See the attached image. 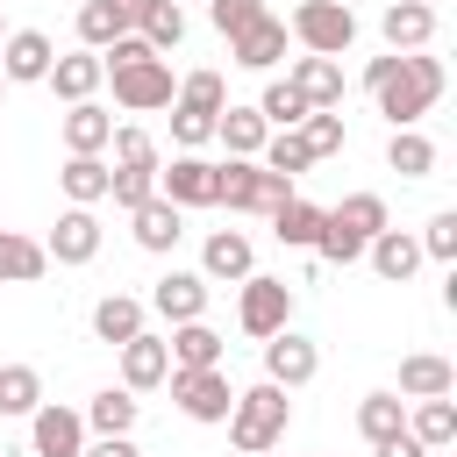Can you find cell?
Here are the masks:
<instances>
[{
	"mask_svg": "<svg viewBox=\"0 0 457 457\" xmlns=\"http://www.w3.org/2000/svg\"><path fill=\"white\" fill-rule=\"evenodd\" d=\"M286 36L307 57H343L357 43V14H350V0H300L293 21H286Z\"/></svg>",
	"mask_w": 457,
	"mask_h": 457,
	"instance_id": "3957f363",
	"label": "cell"
},
{
	"mask_svg": "<svg viewBox=\"0 0 457 457\" xmlns=\"http://www.w3.org/2000/svg\"><path fill=\"white\" fill-rule=\"evenodd\" d=\"M129 29L164 57V50L186 43V7H179V0H136V7H129Z\"/></svg>",
	"mask_w": 457,
	"mask_h": 457,
	"instance_id": "603a6c76",
	"label": "cell"
},
{
	"mask_svg": "<svg viewBox=\"0 0 457 457\" xmlns=\"http://www.w3.org/2000/svg\"><path fill=\"white\" fill-rule=\"evenodd\" d=\"M29 450H36V457H79V450H86V421H79V407L43 400V407L29 414Z\"/></svg>",
	"mask_w": 457,
	"mask_h": 457,
	"instance_id": "7c38bea8",
	"label": "cell"
},
{
	"mask_svg": "<svg viewBox=\"0 0 457 457\" xmlns=\"http://www.w3.org/2000/svg\"><path fill=\"white\" fill-rule=\"evenodd\" d=\"M214 136L228 143V157H257L271 129H264V114H257V107H236V100H228V107L214 114Z\"/></svg>",
	"mask_w": 457,
	"mask_h": 457,
	"instance_id": "4dcf8cb0",
	"label": "cell"
},
{
	"mask_svg": "<svg viewBox=\"0 0 457 457\" xmlns=\"http://www.w3.org/2000/svg\"><path fill=\"white\" fill-rule=\"evenodd\" d=\"M364 264H371L386 286H407V278L421 271V243H414L407 228H378V236L364 243Z\"/></svg>",
	"mask_w": 457,
	"mask_h": 457,
	"instance_id": "ffe728a7",
	"label": "cell"
},
{
	"mask_svg": "<svg viewBox=\"0 0 457 457\" xmlns=\"http://www.w3.org/2000/svg\"><path fill=\"white\" fill-rule=\"evenodd\" d=\"M43 271H50L43 243H36V236H21V228H0V286H36Z\"/></svg>",
	"mask_w": 457,
	"mask_h": 457,
	"instance_id": "f1b7e54d",
	"label": "cell"
},
{
	"mask_svg": "<svg viewBox=\"0 0 457 457\" xmlns=\"http://www.w3.org/2000/svg\"><path fill=\"white\" fill-rule=\"evenodd\" d=\"M214 193H221V164H207L200 150H179L171 164H157V200H171L179 214L186 207H214Z\"/></svg>",
	"mask_w": 457,
	"mask_h": 457,
	"instance_id": "8992f818",
	"label": "cell"
},
{
	"mask_svg": "<svg viewBox=\"0 0 457 457\" xmlns=\"http://www.w3.org/2000/svg\"><path fill=\"white\" fill-rule=\"evenodd\" d=\"M250 271H257V250H250L243 228H214V236L200 243V278H207V286H214V278H221V286H243Z\"/></svg>",
	"mask_w": 457,
	"mask_h": 457,
	"instance_id": "4fadbf2b",
	"label": "cell"
},
{
	"mask_svg": "<svg viewBox=\"0 0 457 457\" xmlns=\"http://www.w3.org/2000/svg\"><path fill=\"white\" fill-rule=\"evenodd\" d=\"M236 321H243V336L271 343L278 328H293V286L271 278V271H250V278L236 286Z\"/></svg>",
	"mask_w": 457,
	"mask_h": 457,
	"instance_id": "5b68a950",
	"label": "cell"
},
{
	"mask_svg": "<svg viewBox=\"0 0 457 457\" xmlns=\"http://www.w3.org/2000/svg\"><path fill=\"white\" fill-rule=\"evenodd\" d=\"M121 7H136V0H121Z\"/></svg>",
	"mask_w": 457,
	"mask_h": 457,
	"instance_id": "681fc988",
	"label": "cell"
},
{
	"mask_svg": "<svg viewBox=\"0 0 457 457\" xmlns=\"http://www.w3.org/2000/svg\"><path fill=\"white\" fill-rule=\"evenodd\" d=\"M164 378H171V350H164V336H150V328L129 336V343H121V386H129V393H157Z\"/></svg>",
	"mask_w": 457,
	"mask_h": 457,
	"instance_id": "2e32d148",
	"label": "cell"
},
{
	"mask_svg": "<svg viewBox=\"0 0 457 457\" xmlns=\"http://www.w3.org/2000/svg\"><path fill=\"white\" fill-rule=\"evenodd\" d=\"M107 200H114L121 214H136L143 200H157V171H114V164H107Z\"/></svg>",
	"mask_w": 457,
	"mask_h": 457,
	"instance_id": "60d3db41",
	"label": "cell"
},
{
	"mask_svg": "<svg viewBox=\"0 0 457 457\" xmlns=\"http://www.w3.org/2000/svg\"><path fill=\"white\" fill-rule=\"evenodd\" d=\"M179 7H186V0H179Z\"/></svg>",
	"mask_w": 457,
	"mask_h": 457,
	"instance_id": "816d5d0a",
	"label": "cell"
},
{
	"mask_svg": "<svg viewBox=\"0 0 457 457\" xmlns=\"http://www.w3.org/2000/svg\"><path fill=\"white\" fill-rule=\"evenodd\" d=\"M100 79H107V71H100V50H64V57L50 64V79H43V86H50L64 107H79V100H93V93H100Z\"/></svg>",
	"mask_w": 457,
	"mask_h": 457,
	"instance_id": "44dd1931",
	"label": "cell"
},
{
	"mask_svg": "<svg viewBox=\"0 0 457 457\" xmlns=\"http://www.w3.org/2000/svg\"><path fill=\"white\" fill-rule=\"evenodd\" d=\"M421 243V257H436V264H457V214L443 207V214H428V228L414 236Z\"/></svg>",
	"mask_w": 457,
	"mask_h": 457,
	"instance_id": "7bdbcfd3",
	"label": "cell"
},
{
	"mask_svg": "<svg viewBox=\"0 0 457 457\" xmlns=\"http://www.w3.org/2000/svg\"><path fill=\"white\" fill-rule=\"evenodd\" d=\"M257 114H264V129H300V121L314 114V107H307V100L293 93V79H271V86L257 93Z\"/></svg>",
	"mask_w": 457,
	"mask_h": 457,
	"instance_id": "f35d334b",
	"label": "cell"
},
{
	"mask_svg": "<svg viewBox=\"0 0 457 457\" xmlns=\"http://www.w3.org/2000/svg\"><path fill=\"white\" fill-rule=\"evenodd\" d=\"M278 200H293V179L264 171L257 157H228V164H221V193H214V207H228V214H271Z\"/></svg>",
	"mask_w": 457,
	"mask_h": 457,
	"instance_id": "277c9868",
	"label": "cell"
},
{
	"mask_svg": "<svg viewBox=\"0 0 457 457\" xmlns=\"http://www.w3.org/2000/svg\"><path fill=\"white\" fill-rule=\"evenodd\" d=\"M207 21H214L228 43H236L250 21H264V0H207Z\"/></svg>",
	"mask_w": 457,
	"mask_h": 457,
	"instance_id": "ee69618b",
	"label": "cell"
},
{
	"mask_svg": "<svg viewBox=\"0 0 457 457\" xmlns=\"http://www.w3.org/2000/svg\"><path fill=\"white\" fill-rule=\"evenodd\" d=\"M378 457H428L414 436H393V443H378Z\"/></svg>",
	"mask_w": 457,
	"mask_h": 457,
	"instance_id": "7dc6e473",
	"label": "cell"
},
{
	"mask_svg": "<svg viewBox=\"0 0 457 457\" xmlns=\"http://www.w3.org/2000/svg\"><path fill=\"white\" fill-rule=\"evenodd\" d=\"M0 93H7V79H0Z\"/></svg>",
	"mask_w": 457,
	"mask_h": 457,
	"instance_id": "c3c4849f",
	"label": "cell"
},
{
	"mask_svg": "<svg viewBox=\"0 0 457 457\" xmlns=\"http://www.w3.org/2000/svg\"><path fill=\"white\" fill-rule=\"evenodd\" d=\"M228 57L243 64V71H271L278 57H286V21L278 14H264V21H250L236 43H228Z\"/></svg>",
	"mask_w": 457,
	"mask_h": 457,
	"instance_id": "484cf974",
	"label": "cell"
},
{
	"mask_svg": "<svg viewBox=\"0 0 457 457\" xmlns=\"http://www.w3.org/2000/svg\"><path fill=\"white\" fill-rule=\"evenodd\" d=\"M107 150H114V171H157V164H164V157H157V136L136 129V121H121Z\"/></svg>",
	"mask_w": 457,
	"mask_h": 457,
	"instance_id": "ab89813d",
	"label": "cell"
},
{
	"mask_svg": "<svg viewBox=\"0 0 457 457\" xmlns=\"http://www.w3.org/2000/svg\"><path fill=\"white\" fill-rule=\"evenodd\" d=\"M271 236H278L286 250H314V236H321V207L300 200V193L278 200V207H271Z\"/></svg>",
	"mask_w": 457,
	"mask_h": 457,
	"instance_id": "1f68e13d",
	"label": "cell"
},
{
	"mask_svg": "<svg viewBox=\"0 0 457 457\" xmlns=\"http://www.w3.org/2000/svg\"><path fill=\"white\" fill-rule=\"evenodd\" d=\"M328 221H336V228H350L357 243H371L378 228H393V214H386V200H378V193H343V200L328 207Z\"/></svg>",
	"mask_w": 457,
	"mask_h": 457,
	"instance_id": "d6a6232c",
	"label": "cell"
},
{
	"mask_svg": "<svg viewBox=\"0 0 457 457\" xmlns=\"http://www.w3.org/2000/svg\"><path fill=\"white\" fill-rule=\"evenodd\" d=\"M50 64H57V43L43 29H7L0 36V79L7 86H43Z\"/></svg>",
	"mask_w": 457,
	"mask_h": 457,
	"instance_id": "30bf717a",
	"label": "cell"
},
{
	"mask_svg": "<svg viewBox=\"0 0 457 457\" xmlns=\"http://www.w3.org/2000/svg\"><path fill=\"white\" fill-rule=\"evenodd\" d=\"M143 307H157V314H164L171 328H179V321H207V278H200V271H179V264H171V271H164V278L150 286V300H143Z\"/></svg>",
	"mask_w": 457,
	"mask_h": 457,
	"instance_id": "5bb4252c",
	"label": "cell"
},
{
	"mask_svg": "<svg viewBox=\"0 0 457 457\" xmlns=\"http://www.w3.org/2000/svg\"><path fill=\"white\" fill-rule=\"evenodd\" d=\"M107 79H114V107H129V114H157V107H171V93H179V79H171L164 57L121 64V71H107Z\"/></svg>",
	"mask_w": 457,
	"mask_h": 457,
	"instance_id": "ba28073f",
	"label": "cell"
},
{
	"mask_svg": "<svg viewBox=\"0 0 457 457\" xmlns=\"http://www.w3.org/2000/svg\"><path fill=\"white\" fill-rule=\"evenodd\" d=\"M386 164H393L400 179H428V171H436V143H428L421 129H393V136H386Z\"/></svg>",
	"mask_w": 457,
	"mask_h": 457,
	"instance_id": "74e56055",
	"label": "cell"
},
{
	"mask_svg": "<svg viewBox=\"0 0 457 457\" xmlns=\"http://www.w3.org/2000/svg\"><path fill=\"white\" fill-rule=\"evenodd\" d=\"M314 371H321V350H314L300 328H278V336L264 343V378H271L278 393H300V386H314Z\"/></svg>",
	"mask_w": 457,
	"mask_h": 457,
	"instance_id": "9c48e42d",
	"label": "cell"
},
{
	"mask_svg": "<svg viewBox=\"0 0 457 457\" xmlns=\"http://www.w3.org/2000/svg\"><path fill=\"white\" fill-rule=\"evenodd\" d=\"M371 100H378V114H386L393 129H414V121L443 100V64L421 57V50H393V71L371 86Z\"/></svg>",
	"mask_w": 457,
	"mask_h": 457,
	"instance_id": "6da1fadb",
	"label": "cell"
},
{
	"mask_svg": "<svg viewBox=\"0 0 457 457\" xmlns=\"http://www.w3.org/2000/svg\"><path fill=\"white\" fill-rule=\"evenodd\" d=\"M457 393V364L436 350H407L400 357V400H450Z\"/></svg>",
	"mask_w": 457,
	"mask_h": 457,
	"instance_id": "e0dca14e",
	"label": "cell"
},
{
	"mask_svg": "<svg viewBox=\"0 0 457 457\" xmlns=\"http://www.w3.org/2000/svg\"><path fill=\"white\" fill-rule=\"evenodd\" d=\"M36 407H43V371L36 364H0V414L29 421Z\"/></svg>",
	"mask_w": 457,
	"mask_h": 457,
	"instance_id": "e575fe53",
	"label": "cell"
},
{
	"mask_svg": "<svg viewBox=\"0 0 457 457\" xmlns=\"http://www.w3.org/2000/svg\"><path fill=\"white\" fill-rule=\"evenodd\" d=\"M300 143H307L314 164L336 157V150H343V114H307V121H300Z\"/></svg>",
	"mask_w": 457,
	"mask_h": 457,
	"instance_id": "b9f144b4",
	"label": "cell"
},
{
	"mask_svg": "<svg viewBox=\"0 0 457 457\" xmlns=\"http://www.w3.org/2000/svg\"><path fill=\"white\" fill-rule=\"evenodd\" d=\"M0 36H7V29H0Z\"/></svg>",
	"mask_w": 457,
	"mask_h": 457,
	"instance_id": "f907efd6",
	"label": "cell"
},
{
	"mask_svg": "<svg viewBox=\"0 0 457 457\" xmlns=\"http://www.w3.org/2000/svg\"><path fill=\"white\" fill-rule=\"evenodd\" d=\"M286 79H293V93H300L314 114H336V107H343V64H336V57H293Z\"/></svg>",
	"mask_w": 457,
	"mask_h": 457,
	"instance_id": "d6986e66",
	"label": "cell"
},
{
	"mask_svg": "<svg viewBox=\"0 0 457 457\" xmlns=\"http://www.w3.org/2000/svg\"><path fill=\"white\" fill-rule=\"evenodd\" d=\"M357 436L378 450V443H393V436H407V400L400 393H364L357 400Z\"/></svg>",
	"mask_w": 457,
	"mask_h": 457,
	"instance_id": "83f0119b",
	"label": "cell"
},
{
	"mask_svg": "<svg viewBox=\"0 0 457 457\" xmlns=\"http://www.w3.org/2000/svg\"><path fill=\"white\" fill-rule=\"evenodd\" d=\"M71 29H79V50H107L114 36H129V7L121 0H86Z\"/></svg>",
	"mask_w": 457,
	"mask_h": 457,
	"instance_id": "836d02e7",
	"label": "cell"
},
{
	"mask_svg": "<svg viewBox=\"0 0 457 457\" xmlns=\"http://www.w3.org/2000/svg\"><path fill=\"white\" fill-rule=\"evenodd\" d=\"M79 457H143V450H136V436H86Z\"/></svg>",
	"mask_w": 457,
	"mask_h": 457,
	"instance_id": "bcb514c9",
	"label": "cell"
},
{
	"mask_svg": "<svg viewBox=\"0 0 457 457\" xmlns=\"http://www.w3.org/2000/svg\"><path fill=\"white\" fill-rule=\"evenodd\" d=\"M136 414H143V400H136L129 386H100V393L79 407L86 436H129V428H136Z\"/></svg>",
	"mask_w": 457,
	"mask_h": 457,
	"instance_id": "7402d4cb",
	"label": "cell"
},
{
	"mask_svg": "<svg viewBox=\"0 0 457 457\" xmlns=\"http://www.w3.org/2000/svg\"><path fill=\"white\" fill-rule=\"evenodd\" d=\"M171 143H179V150H200V143H214V121H200V114H179V107H171Z\"/></svg>",
	"mask_w": 457,
	"mask_h": 457,
	"instance_id": "f6af8a7d",
	"label": "cell"
},
{
	"mask_svg": "<svg viewBox=\"0 0 457 457\" xmlns=\"http://www.w3.org/2000/svg\"><path fill=\"white\" fill-rule=\"evenodd\" d=\"M378 36H386V50H428L436 43V7L428 0H393L378 14Z\"/></svg>",
	"mask_w": 457,
	"mask_h": 457,
	"instance_id": "ac0fdd59",
	"label": "cell"
},
{
	"mask_svg": "<svg viewBox=\"0 0 457 457\" xmlns=\"http://www.w3.org/2000/svg\"><path fill=\"white\" fill-rule=\"evenodd\" d=\"M407 436H414L428 457H443V450L457 443V407H450V400H414V414H407Z\"/></svg>",
	"mask_w": 457,
	"mask_h": 457,
	"instance_id": "f546056e",
	"label": "cell"
},
{
	"mask_svg": "<svg viewBox=\"0 0 457 457\" xmlns=\"http://www.w3.org/2000/svg\"><path fill=\"white\" fill-rule=\"evenodd\" d=\"M286 421H293V400H286L271 378H257V386H243L236 407H228V443H236L243 457H264L271 443H286Z\"/></svg>",
	"mask_w": 457,
	"mask_h": 457,
	"instance_id": "7a4b0ae2",
	"label": "cell"
},
{
	"mask_svg": "<svg viewBox=\"0 0 457 457\" xmlns=\"http://www.w3.org/2000/svg\"><path fill=\"white\" fill-rule=\"evenodd\" d=\"M171 107H179V114H200V121H214V114L228 107L221 71H186V79H179V93H171Z\"/></svg>",
	"mask_w": 457,
	"mask_h": 457,
	"instance_id": "d590c367",
	"label": "cell"
},
{
	"mask_svg": "<svg viewBox=\"0 0 457 457\" xmlns=\"http://www.w3.org/2000/svg\"><path fill=\"white\" fill-rule=\"evenodd\" d=\"M129 228H136V243H143L150 257H171L179 236H186V214H179L171 200H143V207L129 214Z\"/></svg>",
	"mask_w": 457,
	"mask_h": 457,
	"instance_id": "cb8c5ba5",
	"label": "cell"
},
{
	"mask_svg": "<svg viewBox=\"0 0 457 457\" xmlns=\"http://www.w3.org/2000/svg\"><path fill=\"white\" fill-rule=\"evenodd\" d=\"M57 186H64L71 207H100V200H107V157H64Z\"/></svg>",
	"mask_w": 457,
	"mask_h": 457,
	"instance_id": "8d00e7d4",
	"label": "cell"
},
{
	"mask_svg": "<svg viewBox=\"0 0 457 457\" xmlns=\"http://www.w3.org/2000/svg\"><path fill=\"white\" fill-rule=\"evenodd\" d=\"M171 386V407L186 414V421H228V407H236V386H228V371H171L164 378Z\"/></svg>",
	"mask_w": 457,
	"mask_h": 457,
	"instance_id": "52a82bcc",
	"label": "cell"
},
{
	"mask_svg": "<svg viewBox=\"0 0 457 457\" xmlns=\"http://www.w3.org/2000/svg\"><path fill=\"white\" fill-rule=\"evenodd\" d=\"M43 257H50V264H93V257H100V214H93V207H64L57 228L43 236Z\"/></svg>",
	"mask_w": 457,
	"mask_h": 457,
	"instance_id": "8fae6325",
	"label": "cell"
},
{
	"mask_svg": "<svg viewBox=\"0 0 457 457\" xmlns=\"http://www.w3.org/2000/svg\"><path fill=\"white\" fill-rule=\"evenodd\" d=\"M164 350H171V371H221V336L207 321H179Z\"/></svg>",
	"mask_w": 457,
	"mask_h": 457,
	"instance_id": "d4e9b609",
	"label": "cell"
},
{
	"mask_svg": "<svg viewBox=\"0 0 457 457\" xmlns=\"http://www.w3.org/2000/svg\"><path fill=\"white\" fill-rule=\"evenodd\" d=\"M57 136H64V157H107V143H114V114H107L100 100H79V107H64Z\"/></svg>",
	"mask_w": 457,
	"mask_h": 457,
	"instance_id": "9a60e30c",
	"label": "cell"
},
{
	"mask_svg": "<svg viewBox=\"0 0 457 457\" xmlns=\"http://www.w3.org/2000/svg\"><path fill=\"white\" fill-rule=\"evenodd\" d=\"M143 314H150V307H143L136 293H107V300H93V336H100L107 350H121L129 336H143Z\"/></svg>",
	"mask_w": 457,
	"mask_h": 457,
	"instance_id": "4316f807",
	"label": "cell"
}]
</instances>
